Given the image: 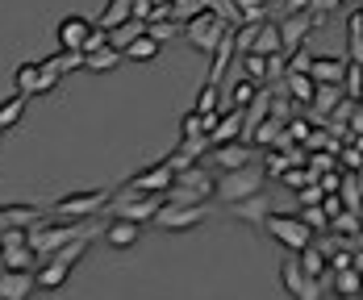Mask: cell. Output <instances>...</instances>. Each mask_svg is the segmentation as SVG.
I'll return each instance as SVG.
<instances>
[{"mask_svg":"<svg viewBox=\"0 0 363 300\" xmlns=\"http://www.w3.org/2000/svg\"><path fill=\"white\" fill-rule=\"evenodd\" d=\"M301 217H305V225H313V229H330V213L322 209V204H309V209H301Z\"/></svg>","mask_w":363,"mask_h":300,"instance_id":"obj_43","label":"cell"},{"mask_svg":"<svg viewBox=\"0 0 363 300\" xmlns=\"http://www.w3.org/2000/svg\"><path fill=\"white\" fill-rule=\"evenodd\" d=\"M255 54H263V59H272V54H289L284 50V34H280V21H263L259 25V34H255ZM247 50V54H251Z\"/></svg>","mask_w":363,"mask_h":300,"instance_id":"obj_16","label":"cell"},{"mask_svg":"<svg viewBox=\"0 0 363 300\" xmlns=\"http://www.w3.org/2000/svg\"><path fill=\"white\" fill-rule=\"evenodd\" d=\"M338 300H363V292H359V296H338Z\"/></svg>","mask_w":363,"mask_h":300,"instance_id":"obj_54","label":"cell"},{"mask_svg":"<svg viewBox=\"0 0 363 300\" xmlns=\"http://www.w3.org/2000/svg\"><path fill=\"white\" fill-rule=\"evenodd\" d=\"M342 96H347V92H342L338 83H318V92H313V121L326 125V117L342 105Z\"/></svg>","mask_w":363,"mask_h":300,"instance_id":"obj_19","label":"cell"},{"mask_svg":"<svg viewBox=\"0 0 363 300\" xmlns=\"http://www.w3.org/2000/svg\"><path fill=\"white\" fill-rule=\"evenodd\" d=\"M284 92H289L296 105H313L318 83H313V75H284Z\"/></svg>","mask_w":363,"mask_h":300,"instance_id":"obj_28","label":"cell"},{"mask_svg":"<svg viewBox=\"0 0 363 300\" xmlns=\"http://www.w3.org/2000/svg\"><path fill=\"white\" fill-rule=\"evenodd\" d=\"M109 200H113V192H105V188H92V192H67V196L55 200V217L88 221V217H96L101 209H109Z\"/></svg>","mask_w":363,"mask_h":300,"instance_id":"obj_7","label":"cell"},{"mask_svg":"<svg viewBox=\"0 0 363 300\" xmlns=\"http://www.w3.org/2000/svg\"><path fill=\"white\" fill-rule=\"evenodd\" d=\"M301 300H322V279H318V275H309V279H305V292H301Z\"/></svg>","mask_w":363,"mask_h":300,"instance_id":"obj_49","label":"cell"},{"mask_svg":"<svg viewBox=\"0 0 363 300\" xmlns=\"http://www.w3.org/2000/svg\"><path fill=\"white\" fill-rule=\"evenodd\" d=\"M125 21H134V0H109V4L101 8V17H96L101 30H117V25H125Z\"/></svg>","mask_w":363,"mask_h":300,"instance_id":"obj_20","label":"cell"},{"mask_svg":"<svg viewBox=\"0 0 363 300\" xmlns=\"http://www.w3.org/2000/svg\"><path fill=\"white\" fill-rule=\"evenodd\" d=\"M205 217H209V204H163L155 225L172 229V233H184V229H196Z\"/></svg>","mask_w":363,"mask_h":300,"instance_id":"obj_8","label":"cell"},{"mask_svg":"<svg viewBox=\"0 0 363 300\" xmlns=\"http://www.w3.org/2000/svg\"><path fill=\"white\" fill-rule=\"evenodd\" d=\"M313 83H338L342 88V75H347V59H334V54H313Z\"/></svg>","mask_w":363,"mask_h":300,"instance_id":"obj_17","label":"cell"},{"mask_svg":"<svg viewBox=\"0 0 363 300\" xmlns=\"http://www.w3.org/2000/svg\"><path fill=\"white\" fill-rule=\"evenodd\" d=\"M159 50H163V42L150 38V34H143V38H134V42L125 46V59H130V63H155Z\"/></svg>","mask_w":363,"mask_h":300,"instance_id":"obj_26","label":"cell"},{"mask_svg":"<svg viewBox=\"0 0 363 300\" xmlns=\"http://www.w3.org/2000/svg\"><path fill=\"white\" fill-rule=\"evenodd\" d=\"M230 213L238 217V221H251V225H263L267 221V200H263V192L259 196H251V200H238V204H230Z\"/></svg>","mask_w":363,"mask_h":300,"instance_id":"obj_21","label":"cell"},{"mask_svg":"<svg viewBox=\"0 0 363 300\" xmlns=\"http://www.w3.org/2000/svg\"><path fill=\"white\" fill-rule=\"evenodd\" d=\"M192 109H201V112H221L225 105H221V83H205L201 92H196V105Z\"/></svg>","mask_w":363,"mask_h":300,"instance_id":"obj_38","label":"cell"},{"mask_svg":"<svg viewBox=\"0 0 363 300\" xmlns=\"http://www.w3.org/2000/svg\"><path fill=\"white\" fill-rule=\"evenodd\" d=\"M280 279H284V288H289L292 296L301 300V292H305V279H309V275L301 271V262H296V255H292V259H284V262H280Z\"/></svg>","mask_w":363,"mask_h":300,"instance_id":"obj_31","label":"cell"},{"mask_svg":"<svg viewBox=\"0 0 363 300\" xmlns=\"http://www.w3.org/2000/svg\"><path fill=\"white\" fill-rule=\"evenodd\" d=\"M309 4H313V0H284V8H289V13H301V8H309Z\"/></svg>","mask_w":363,"mask_h":300,"instance_id":"obj_51","label":"cell"},{"mask_svg":"<svg viewBox=\"0 0 363 300\" xmlns=\"http://www.w3.org/2000/svg\"><path fill=\"white\" fill-rule=\"evenodd\" d=\"M0 138H4V129H0Z\"/></svg>","mask_w":363,"mask_h":300,"instance_id":"obj_55","label":"cell"},{"mask_svg":"<svg viewBox=\"0 0 363 300\" xmlns=\"http://www.w3.org/2000/svg\"><path fill=\"white\" fill-rule=\"evenodd\" d=\"M296 196H301V209H309V204H322V200H326L322 184H305L301 192H296Z\"/></svg>","mask_w":363,"mask_h":300,"instance_id":"obj_45","label":"cell"},{"mask_svg":"<svg viewBox=\"0 0 363 300\" xmlns=\"http://www.w3.org/2000/svg\"><path fill=\"white\" fill-rule=\"evenodd\" d=\"M338 196H342L347 209L363 213V180H359V171H342V188H338Z\"/></svg>","mask_w":363,"mask_h":300,"instance_id":"obj_29","label":"cell"},{"mask_svg":"<svg viewBox=\"0 0 363 300\" xmlns=\"http://www.w3.org/2000/svg\"><path fill=\"white\" fill-rule=\"evenodd\" d=\"M0 271H9V267H4V246H0Z\"/></svg>","mask_w":363,"mask_h":300,"instance_id":"obj_53","label":"cell"},{"mask_svg":"<svg viewBox=\"0 0 363 300\" xmlns=\"http://www.w3.org/2000/svg\"><path fill=\"white\" fill-rule=\"evenodd\" d=\"M318 184H322V192H338V188H342V167H338V171H326Z\"/></svg>","mask_w":363,"mask_h":300,"instance_id":"obj_48","label":"cell"},{"mask_svg":"<svg viewBox=\"0 0 363 300\" xmlns=\"http://www.w3.org/2000/svg\"><path fill=\"white\" fill-rule=\"evenodd\" d=\"M330 229H334V233H342V238H355V233L363 229V213H355V209H342V213L330 221Z\"/></svg>","mask_w":363,"mask_h":300,"instance_id":"obj_37","label":"cell"},{"mask_svg":"<svg viewBox=\"0 0 363 300\" xmlns=\"http://www.w3.org/2000/svg\"><path fill=\"white\" fill-rule=\"evenodd\" d=\"M138 238H143V225H138V221H125V217H117V221L105 229V242H109L113 250H130Z\"/></svg>","mask_w":363,"mask_h":300,"instance_id":"obj_18","label":"cell"},{"mask_svg":"<svg viewBox=\"0 0 363 300\" xmlns=\"http://www.w3.org/2000/svg\"><path fill=\"white\" fill-rule=\"evenodd\" d=\"M347 59H351L355 67H363V30L359 34H347Z\"/></svg>","mask_w":363,"mask_h":300,"instance_id":"obj_46","label":"cell"},{"mask_svg":"<svg viewBox=\"0 0 363 300\" xmlns=\"http://www.w3.org/2000/svg\"><path fill=\"white\" fill-rule=\"evenodd\" d=\"M263 229H267L280 246H289L292 255H301V250L318 238V229H313V225H305V217H301V213H267Z\"/></svg>","mask_w":363,"mask_h":300,"instance_id":"obj_5","label":"cell"},{"mask_svg":"<svg viewBox=\"0 0 363 300\" xmlns=\"http://www.w3.org/2000/svg\"><path fill=\"white\" fill-rule=\"evenodd\" d=\"M309 67H313V54H309L305 46L289 50V75H309Z\"/></svg>","mask_w":363,"mask_h":300,"instance_id":"obj_42","label":"cell"},{"mask_svg":"<svg viewBox=\"0 0 363 300\" xmlns=\"http://www.w3.org/2000/svg\"><path fill=\"white\" fill-rule=\"evenodd\" d=\"M238 67H242V75H247V79H255V83H263V79H267V59H263V54H238Z\"/></svg>","mask_w":363,"mask_h":300,"instance_id":"obj_39","label":"cell"},{"mask_svg":"<svg viewBox=\"0 0 363 300\" xmlns=\"http://www.w3.org/2000/svg\"><path fill=\"white\" fill-rule=\"evenodd\" d=\"M351 242H355V246H359V250H363V229H359V233H355V238H351Z\"/></svg>","mask_w":363,"mask_h":300,"instance_id":"obj_52","label":"cell"},{"mask_svg":"<svg viewBox=\"0 0 363 300\" xmlns=\"http://www.w3.org/2000/svg\"><path fill=\"white\" fill-rule=\"evenodd\" d=\"M146 34L159 38V42H167V38L176 34V21H150V25H146Z\"/></svg>","mask_w":363,"mask_h":300,"instance_id":"obj_47","label":"cell"},{"mask_svg":"<svg viewBox=\"0 0 363 300\" xmlns=\"http://www.w3.org/2000/svg\"><path fill=\"white\" fill-rule=\"evenodd\" d=\"M242 125H247V109H221L218 125L209 129V142L221 146V142H238L242 138Z\"/></svg>","mask_w":363,"mask_h":300,"instance_id":"obj_14","label":"cell"},{"mask_svg":"<svg viewBox=\"0 0 363 300\" xmlns=\"http://www.w3.org/2000/svg\"><path fill=\"white\" fill-rule=\"evenodd\" d=\"M38 288V271H0V300H30Z\"/></svg>","mask_w":363,"mask_h":300,"instance_id":"obj_13","label":"cell"},{"mask_svg":"<svg viewBox=\"0 0 363 300\" xmlns=\"http://www.w3.org/2000/svg\"><path fill=\"white\" fill-rule=\"evenodd\" d=\"M263 184H267V171H263V163H251V167H238V171H221L218 180V200H225V204H238V200H251V196H259L263 192Z\"/></svg>","mask_w":363,"mask_h":300,"instance_id":"obj_3","label":"cell"},{"mask_svg":"<svg viewBox=\"0 0 363 300\" xmlns=\"http://www.w3.org/2000/svg\"><path fill=\"white\" fill-rule=\"evenodd\" d=\"M296 262H301V271H305V275H318V279L330 271V255L318 246V242H309V246L296 255Z\"/></svg>","mask_w":363,"mask_h":300,"instance_id":"obj_23","label":"cell"},{"mask_svg":"<svg viewBox=\"0 0 363 300\" xmlns=\"http://www.w3.org/2000/svg\"><path fill=\"white\" fill-rule=\"evenodd\" d=\"M334 292H338V296H359L363 292V271H355V267L334 271Z\"/></svg>","mask_w":363,"mask_h":300,"instance_id":"obj_33","label":"cell"},{"mask_svg":"<svg viewBox=\"0 0 363 300\" xmlns=\"http://www.w3.org/2000/svg\"><path fill=\"white\" fill-rule=\"evenodd\" d=\"M305 167H309V171L322 180L326 171H338L342 163H338V150H309V163H305Z\"/></svg>","mask_w":363,"mask_h":300,"instance_id":"obj_36","label":"cell"},{"mask_svg":"<svg viewBox=\"0 0 363 300\" xmlns=\"http://www.w3.org/2000/svg\"><path fill=\"white\" fill-rule=\"evenodd\" d=\"M38 221H42L38 204H0V233L4 229H30Z\"/></svg>","mask_w":363,"mask_h":300,"instance_id":"obj_15","label":"cell"},{"mask_svg":"<svg viewBox=\"0 0 363 300\" xmlns=\"http://www.w3.org/2000/svg\"><path fill=\"white\" fill-rule=\"evenodd\" d=\"M4 267H9V271H34L38 267V250L30 246V242L4 246Z\"/></svg>","mask_w":363,"mask_h":300,"instance_id":"obj_22","label":"cell"},{"mask_svg":"<svg viewBox=\"0 0 363 300\" xmlns=\"http://www.w3.org/2000/svg\"><path fill=\"white\" fill-rule=\"evenodd\" d=\"M289 167H292V158L284 154V150H276V146H272L267 154H263V171H267L272 180H280V175H284Z\"/></svg>","mask_w":363,"mask_h":300,"instance_id":"obj_40","label":"cell"},{"mask_svg":"<svg viewBox=\"0 0 363 300\" xmlns=\"http://www.w3.org/2000/svg\"><path fill=\"white\" fill-rule=\"evenodd\" d=\"M234 8H238V25L267 21V0H234Z\"/></svg>","mask_w":363,"mask_h":300,"instance_id":"obj_34","label":"cell"},{"mask_svg":"<svg viewBox=\"0 0 363 300\" xmlns=\"http://www.w3.org/2000/svg\"><path fill=\"white\" fill-rule=\"evenodd\" d=\"M318 30V21H313V13L309 8H301V13H289L284 21H280V34H284V50H296V46H305V38Z\"/></svg>","mask_w":363,"mask_h":300,"instance_id":"obj_12","label":"cell"},{"mask_svg":"<svg viewBox=\"0 0 363 300\" xmlns=\"http://www.w3.org/2000/svg\"><path fill=\"white\" fill-rule=\"evenodd\" d=\"M338 4H342V0H313L309 13H330V8H338Z\"/></svg>","mask_w":363,"mask_h":300,"instance_id":"obj_50","label":"cell"},{"mask_svg":"<svg viewBox=\"0 0 363 300\" xmlns=\"http://www.w3.org/2000/svg\"><path fill=\"white\" fill-rule=\"evenodd\" d=\"M146 34V21H125V25H117V30H109V46H117L121 54H125V46L134 42V38Z\"/></svg>","mask_w":363,"mask_h":300,"instance_id":"obj_35","label":"cell"},{"mask_svg":"<svg viewBox=\"0 0 363 300\" xmlns=\"http://www.w3.org/2000/svg\"><path fill=\"white\" fill-rule=\"evenodd\" d=\"M213 163H218L221 171H238V167H251V163H259L255 158V142H221V146H213Z\"/></svg>","mask_w":363,"mask_h":300,"instance_id":"obj_11","label":"cell"},{"mask_svg":"<svg viewBox=\"0 0 363 300\" xmlns=\"http://www.w3.org/2000/svg\"><path fill=\"white\" fill-rule=\"evenodd\" d=\"M213 192H218V180L196 163L188 171H176V184L163 192V204H205Z\"/></svg>","mask_w":363,"mask_h":300,"instance_id":"obj_2","label":"cell"},{"mask_svg":"<svg viewBox=\"0 0 363 300\" xmlns=\"http://www.w3.org/2000/svg\"><path fill=\"white\" fill-rule=\"evenodd\" d=\"M255 96H259V83L242 75V79H234V88L225 92V109H251Z\"/></svg>","mask_w":363,"mask_h":300,"instance_id":"obj_25","label":"cell"},{"mask_svg":"<svg viewBox=\"0 0 363 300\" xmlns=\"http://www.w3.org/2000/svg\"><path fill=\"white\" fill-rule=\"evenodd\" d=\"M309 134H313V125H309L305 117H292L289 121V138L292 142H309Z\"/></svg>","mask_w":363,"mask_h":300,"instance_id":"obj_44","label":"cell"},{"mask_svg":"<svg viewBox=\"0 0 363 300\" xmlns=\"http://www.w3.org/2000/svg\"><path fill=\"white\" fill-rule=\"evenodd\" d=\"M92 30H96V21H88V17H79V13L63 17V21H59V30H55L59 50H84V42L92 38Z\"/></svg>","mask_w":363,"mask_h":300,"instance_id":"obj_10","label":"cell"},{"mask_svg":"<svg viewBox=\"0 0 363 300\" xmlns=\"http://www.w3.org/2000/svg\"><path fill=\"white\" fill-rule=\"evenodd\" d=\"M30 109V96H21V92H13V96H4L0 100V129H13L21 117Z\"/></svg>","mask_w":363,"mask_h":300,"instance_id":"obj_27","label":"cell"},{"mask_svg":"<svg viewBox=\"0 0 363 300\" xmlns=\"http://www.w3.org/2000/svg\"><path fill=\"white\" fill-rule=\"evenodd\" d=\"M121 50L117 46H101V50H92V54H84V71H117L121 67Z\"/></svg>","mask_w":363,"mask_h":300,"instance_id":"obj_24","label":"cell"},{"mask_svg":"<svg viewBox=\"0 0 363 300\" xmlns=\"http://www.w3.org/2000/svg\"><path fill=\"white\" fill-rule=\"evenodd\" d=\"M109 209L117 213V217H125V221H155L159 217V209H163V196H150V192H134L130 184H121L117 192H113Z\"/></svg>","mask_w":363,"mask_h":300,"instance_id":"obj_6","label":"cell"},{"mask_svg":"<svg viewBox=\"0 0 363 300\" xmlns=\"http://www.w3.org/2000/svg\"><path fill=\"white\" fill-rule=\"evenodd\" d=\"M88 221H67V217H55V221H38L30 225V246L38 250V259H50L55 250H63L67 242L84 238Z\"/></svg>","mask_w":363,"mask_h":300,"instance_id":"obj_1","label":"cell"},{"mask_svg":"<svg viewBox=\"0 0 363 300\" xmlns=\"http://www.w3.org/2000/svg\"><path fill=\"white\" fill-rule=\"evenodd\" d=\"M50 71L67 75V71H84V50H59V54H50V59H42Z\"/></svg>","mask_w":363,"mask_h":300,"instance_id":"obj_32","label":"cell"},{"mask_svg":"<svg viewBox=\"0 0 363 300\" xmlns=\"http://www.w3.org/2000/svg\"><path fill=\"white\" fill-rule=\"evenodd\" d=\"M342 92L351 100H363V67H355L351 59H347V75H342Z\"/></svg>","mask_w":363,"mask_h":300,"instance_id":"obj_41","label":"cell"},{"mask_svg":"<svg viewBox=\"0 0 363 300\" xmlns=\"http://www.w3.org/2000/svg\"><path fill=\"white\" fill-rule=\"evenodd\" d=\"M234 25L225 21V17H218V13H209V8H201L196 17H188L184 21V38L192 42V50H201V54H213L221 46V38L230 34Z\"/></svg>","mask_w":363,"mask_h":300,"instance_id":"obj_4","label":"cell"},{"mask_svg":"<svg viewBox=\"0 0 363 300\" xmlns=\"http://www.w3.org/2000/svg\"><path fill=\"white\" fill-rule=\"evenodd\" d=\"M125 184L134 188V192H150V196H163L167 188L176 184V171H172V163L163 158V163H155V167H146L138 175H130Z\"/></svg>","mask_w":363,"mask_h":300,"instance_id":"obj_9","label":"cell"},{"mask_svg":"<svg viewBox=\"0 0 363 300\" xmlns=\"http://www.w3.org/2000/svg\"><path fill=\"white\" fill-rule=\"evenodd\" d=\"M38 79H42V63H21L17 71H13V83H17V92L21 96H38Z\"/></svg>","mask_w":363,"mask_h":300,"instance_id":"obj_30","label":"cell"}]
</instances>
